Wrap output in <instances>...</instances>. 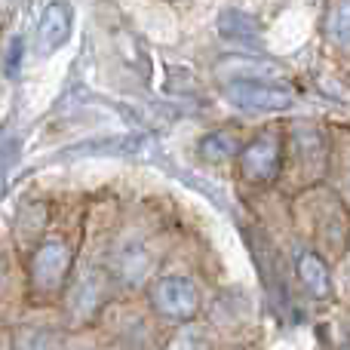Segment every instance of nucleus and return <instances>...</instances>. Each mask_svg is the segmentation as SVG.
<instances>
[{
  "label": "nucleus",
  "mask_w": 350,
  "mask_h": 350,
  "mask_svg": "<svg viewBox=\"0 0 350 350\" xmlns=\"http://www.w3.org/2000/svg\"><path fill=\"white\" fill-rule=\"evenodd\" d=\"M148 298H151V308L157 310L163 320L172 323H191L193 317L200 314V289L191 277L185 273H163L151 283L148 289Z\"/></svg>",
  "instance_id": "obj_1"
},
{
  "label": "nucleus",
  "mask_w": 350,
  "mask_h": 350,
  "mask_svg": "<svg viewBox=\"0 0 350 350\" xmlns=\"http://www.w3.org/2000/svg\"><path fill=\"white\" fill-rule=\"evenodd\" d=\"M237 166H240V175L249 181V185H271L277 181L280 170H283V142L273 133L255 135L252 142L240 145L237 151Z\"/></svg>",
  "instance_id": "obj_2"
},
{
  "label": "nucleus",
  "mask_w": 350,
  "mask_h": 350,
  "mask_svg": "<svg viewBox=\"0 0 350 350\" xmlns=\"http://www.w3.org/2000/svg\"><path fill=\"white\" fill-rule=\"evenodd\" d=\"M224 96L243 111H286L292 92L280 80H228Z\"/></svg>",
  "instance_id": "obj_3"
},
{
  "label": "nucleus",
  "mask_w": 350,
  "mask_h": 350,
  "mask_svg": "<svg viewBox=\"0 0 350 350\" xmlns=\"http://www.w3.org/2000/svg\"><path fill=\"white\" fill-rule=\"evenodd\" d=\"M74 265L71 246H65L62 240H46L34 249L31 255V283L40 292H59L65 286L68 273Z\"/></svg>",
  "instance_id": "obj_4"
},
{
  "label": "nucleus",
  "mask_w": 350,
  "mask_h": 350,
  "mask_svg": "<svg viewBox=\"0 0 350 350\" xmlns=\"http://www.w3.org/2000/svg\"><path fill=\"white\" fill-rule=\"evenodd\" d=\"M74 31V6L68 0H49L40 10V18H37V53L40 55H53L71 40Z\"/></svg>",
  "instance_id": "obj_5"
},
{
  "label": "nucleus",
  "mask_w": 350,
  "mask_h": 350,
  "mask_svg": "<svg viewBox=\"0 0 350 350\" xmlns=\"http://www.w3.org/2000/svg\"><path fill=\"white\" fill-rule=\"evenodd\" d=\"M295 273H298V283L304 286L310 298H332L335 286H332V273H329V265L320 258L317 252H301L295 261Z\"/></svg>",
  "instance_id": "obj_6"
},
{
  "label": "nucleus",
  "mask_w": 350,
  "mask_h": 350,
  "mask_svg": "<svg viewBox=\"0 0 350 350\" xmlns=\"http://www.w3.org/2000/svg\"><path fill=\"white\" fill-rule=\"evenodd\" d=\"M323 34L341 53H350V0H329L323 16Z\"/></svg>",
  "instance_id": "obj_7"
},
{
  "label": "nucleus",
  "mask_w": 350,
  "mask_h": 350,
  "mask_svg": "<svg viewBox=\"0 0 350 350\" xmlns=\"http://www.w3.org/2000/svg\"><path fill=\"white\" fill-rule=\"evenodd\" d=\"M221 74L228 80H286V71L271 62H258V59H228L221 65Z\"/></svg>",
  "instance_id": "obj_8"
},
{
  "label": "nucleus",
  "mask_w": 350,
  "mask_h": 350,
  "mask_svg": "<svg viewBox=\"0 0 350 350\" xmlns=\"http://www.w3.org/2000/svg\"><path fill=\"white\" fill-rule=\"evenodd\" d=\"M237 151H240V139L230 133H209L197 145V154L206 163H228L237 157Z\"/></svg>",
  "instance_id": "obj_9"
},
{
  "label": "nucleus",
  "mask_w": 350,
  "mask_h": 350,
  "mask_svg": "<svg viewBox=\"0 0 350 350\" xmlns=\"http://www.w3.org/2000/svg\"><path fill=\"white\" fill-rule=\"evenodd\" d=\"M163 350H200V345H197V338H193V335L181 332V335H175V338Z\"/></svg>",
  "instance_id": "obj_10"
}]
</instances>
